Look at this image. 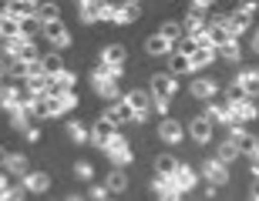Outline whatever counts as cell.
I'll list each match as a JSON object with an SVG mask.
<instances>
[{"label":"cell","mask_w":259,"mask_h":201,"mask_svg":"<svg viewBox=\"0 0 259 201\" xmlns=\"http://www.w3.org/2000/svg\"><path fill=\"white\" fill-rule=\"evenodd\" d=\"M175 91H179V81H175L172 74H155L152 81H148V94H152V111L155 114H165V111H168Z\"/></svg>","instance_id":"cell-1"},{"label":"cell","mask_w":259,"mask_h":201,"mask_svg":"<svg viewBox=\"0 0 259 201\" xmlns=\"http://www.w3.org/2000/svg\"><path fill=\"white\" fill-rule=\"evenodd\" d=\"M101 151H105V158L111 161V168H121V171H125L128 164H132V158H135L132 144H128V138H125L121 131H118L115 138H111V141H108L105 148H101Z\"/></svg>","instance_id":"cell-2"},{"label":"cell","mask_w":259,"mask_h":201,"mask_svg":"<svg viewBox=\"0 0 259 201\" xmlns=\"http://www.w3.org/2000/svg\"><path fill=\"white\" fill-rule=\"evenodd\" d=\"M138 17H142V4H135V0H128V4H105L108 24H132Z\"/></svg>","instance_id":"cell-3"},{"label":"cell","mask_w":259,"mask_h":201,"mask_svg":"<svg viewBox=\"0 0 259 201\" xmlns=\"http://www.w3.org/2000/svg\"><path fill=\"white\" fill-rule=\"evenodd\" d=\"M40 34L51 40V47L58 50V54L71 47V34H67V27H64V20H61V17L58 20H44V24H40Z\"/></svg>","instance_id":"cell-4"},{"label":"cell","mask_w":259,"mask_h":201,"mask_svg":"<svg viewBox=\"0 0 259 201\" xmlns=\"http://www.w3.org/2000/svg\"><path fill=\"white\" fill-rule=\"evenodd\" d=\"M168 181H172V188H175L179 194H189V191L195 188V181H199V174H195L192 164H182V161H179V168L168 174Z\"/></svg>","instance_id":"cell-5"},{"label":"cell","mask_w":259,"mask_h":201,"mask_svg":"<svg viewBox=\"0 0 259 201\" xmlns=\"http://www.w3.org/2000/svg\"><path fill=\"white\" fill-rule=\"evenodd\" d=\"M202 178L209 181L212 191H215V188H226V184H229V168L222 161H215V158H209V161L202 164Z\"/></svg>","instance_id":"cell-6"},{"label":"cell","mask_w":259,"mask_h":201,"mask_svg":"<svg viewBox=\"0 0 259 201\" xmlns=\"http://www.w3.org/2000/svg\"><path fill=\"white\" fill-rule=\"evenodd\" d=\"M189 94L195 97V101H215V94H219V81H212V77H195L192 87H189Z\"/></svg>","instance_id":"cell-7"},{"label":"cell","mask_w":259,"mask_h":201,"mask_svg":"<svg viewBox=\"0 0 259 201\" xmlns=\"http://www.w3.org/2000/svg\"><path fill=\"white\" fill-rule=\"evenodd\" d=\"M101 117H105V121H111V124H115L118 131H121V127H125V124H132V111H128L125 97H121L118 104H108L105 111H101Z\"/></svg>","instance_id":"cell-8"},{"label":"cell","mask_w":259,"mask_h":201,"mask_svg":"<svg viewBox=\"0 0 259 201\" xmlns=\"http://www.w3.org/2000/svg\"><path fill=\"white\" fill-rule=\"evenodd\" d=\"M51 188V174L48 171H27L20 178V191H34V194H44Z\"/></svg>","instance_id":"cell-9"},{"label":"cell","mask_w":259,"mask_h":201,"mask_svg":"<svg viewBox=\"0 0 259 201\" xmlns=\"http://www.w3.org/2000/svg\"><path fill=\"white\" fill-rule=\"evenodd\" d=\"M115 134H118V127L111 124V121H105V117H98L95 124H91V141H88V144H95V148H105V144L111 141Z\"/></svg>","instance_id":"cell-10"},{"label":"cell","mask_w":259,"mask_h":201,"mask_svg":"<svg viewBox=\"0 0 259 201\" xmlns=\"http://www.w3.org/2000/svg\"><path fill=\"white\" fill-rule=\"evenodd\" d=\"M158 138H162L165 144H182V138H185V127L175 121V117H162L158 121Z\"/></svg>","instance_id":"cell-11"},{"label":"cell","mask_w":259,"mask_h":201,"mask_svg":"<svg viewBox=\"0 0 259 201\" xmlns=\"http://www.w3.org/2000/svg\"><path fill=\"white\" fill-rule=\"evenodd\" d=\"M232 84L239 87L242 97H249V101L259 97V74H256V67H252V71H239V77H236Z\"/></svg>","instance_id":"cell-12"},{"label":"cell","mask_w":259,"mask_h":201,"mask_svg":"<svg viewBox=\"0 0 259 201\" xmlns=\"http://www.w3.org/2000/svg\"><path fill=\"white\" fill-rule=\"evenodd\" d=\"M229 111H232V121H236V124H242V127H246V124H252V121L259 117L256 101H249V97H242L239 104H232Z\"/></svg>","instance_id":"cell-13"},{"label":"cell","mask_w":259,"mask_h":201,"mask_svg":"<svg viewBox=\"0 0 259 201\" xmlns=\"http://www.w3.org/2000/svg\"><path fill=\"white\" fill-rule=\"evenodd\" d=\"M77 17H81V24H98V20H105V4L101 0H81Z\"/></svg>","instance_id":"cell-14"},{"label":"cell","mask_w":259,"mask_h":201,"mask_svg":"<svg viewBox=\"0 0 259 201\" xmlns=\"http://www.w3.org/2000/svg\"><path fill=\"white\" fill-rule=\"evenodd\" d=\"M4 14L14 17V20H34L37 17V4H34V0H14V4L4 7Z\"/></svg>","instance_id":"cell-15"},{"label":"cell","mask_w":259,"mask_h":201,"mask_svg":"<svg viewBox=\"0 0 259 201\" xmlns=\"http://www.w3.org/2000/svg\"><path fill=\"white\" fill-rule=\"evenodd\" d=\"M202 117H205V121H209L212 127H215V124L236 127V121H232V111H229V107H226V104H215V101H212V104L205 107V114H202Z\"/></svg>","instance_id":"cell-16"},{"label":"cell","mask_w":259,"mask_h":201,"mask_svg":"<svg viewBox=\"0 0 259 201\" xmlns=\"http://www.w3.org/2000/svg\"><path fill=\"white\" fill-rule=\"evenodd\" d=\"M0 168L7 174H14V178H24V174L30 171V161H27V154H4Z\"/></svg>","instance_id":"cell-17"},{"label":"cell","mask_w":259,"mask_h":201,"mask_svg":"<svg viewBox=\"0 0 259 201\" xmlns=\"http://www.w3.org/2000/svg\"><path fill=\"white\" fill-rule=\"evenodd\" d=\"M185 131H189V138H192L195 144H209V141H212V124H209V121H205L202 114H199V117H192Z\"/></svg>","instance_id":"cell-18"},{"label":"cell","mask_w":259,"mask_h":201,"mask_svg":"<svg viewBox=\"0 0 259 201\" xmlns=\"http://www.w3.org/2000/svg\"><path fill=\"white\" fill-rule=\"evenodd\" d=\"M145 50H148L152 57H172V54H175V44H168L162 34H152V37L145 40Z\"/></svg>","instance_id":"cell-19"},{"label":"cell","mask_w":259,"mask_h":201,"mask_svg":"<svg viewBox=\"0 0 259 201\" xmlns=\"http://www.w3.org/2000/svg\"><path fill=\"white\" fill-rule=\"evenodd\" d=\"M125 60H128L125 44H108L101 50V64H108V67H125Z\"/></svg>","instance_id":"cell-20"},{"label":"cell","mask_w":259,"mask_h":201,"mask_svg":"<svg viewBox=\"0 0 259 201\" xmlns=\"http://www.w3.org/2000/svg\"><path fill=\"white\" fill-rule=\"evenodd\" d=\"M40 67H44L48 77H58L64 71V57H61L58 50H48V54H40Z\"/></svg>","instance_id":"cell-21"},{"label":"cell","mask_w":259,"mask_h":201,"mask_svg":"<svg viewBox=\"0 0 259 201\" xmlns=\"http://www.w3.org/2000/svg\"><path fill=\"white\" fill-rule=\"evenodd\" d=\"M64 131H67V138H71L74 144H88V141H91V127L81 124V121H74V117L64 124Z\"/></svg>","instance_id":"cell-22"},{"label":"cell","mask_w":259,"mask_h":201,"mask_svg":"<svg viewBox=\"0 0 259 201\" xmlns=\"http://www.w3.org/2000/svg\"><path fill=\"white\" fill-rule=\"evenodd\" d=\"M105 188L111 194H121L128 188V174L121 171V168H111V171H108V178H105Z\"/></svg>","instance_id":"cell-23"},{"label":"cell","mask_w":259,"mask_h":201,"mask_svg":"<svg viewBox=\"0 0 259 201\" xmlns=\"http://www.w3.org/2000/svg\"><path fill=\"white\" fill-rule=\"evenodd\" d=\"M95 91H98V97H105V101H111V104H118L121 101V84L118 81H105V84H95Z\"/></svg>","instance_id":"cell-24"},{"label":"cell","mask_w":259,"mask_h":201,"mask_svg":"<svg viewBox=\"0 0 259 201\" xmlns=\"http://www.w3.org/2000/svg\"><path fill=\"white\" fill-rule=\"evenodd\" d=\"M158 34H162L168 44H179V40L185 37V34H182V24H179V20H165L162 27H158Z\"/></svg>","instance_id":"cell-25"},{"label":"cell","mask_w":259,"mask_h":201,"mask_svg":"<svg viewBox=\"0 0 259 201\" xmlns=\"http://www.w3.org/2000/svg\"><path fill=\"white\" fill-rule=\"evenodd\" d=\"M215 57H222V60H229V64H236V60L242 57L239 40H229V44H222V47H215Z\"/></svg>","instance_id":"cell-26"},{"label":"cell","mask_w":259,"mask_h":201,"mask_svg":"<svg viewBox=\"0 0 259 201\" xmlns=\"http://www.w3.org/2000/svg\"><path fill=\"white\" fill-rule=\"evenodd\" d=\"M236 158H239V151H236V144H232L229 138H226V141H219V151H215V161H222L226 168H229V164L236 161Z\"/></svg>","instance_id":"cell-27"},{"label":"cell","mask_w":259,"mask_h":201,"mask_svg":"<svg viewBox=\"0 0 259 201\" xmlns=\"http://www.w3.org/2000/svg\"><path fill=\"white\" fill-rule=\"evenodd\" d=\"M168 74H172V77L192 74V60H189V57H182V54H172V64H168Z\"/></svg>","instance_id":"cell-28"},{"label":"cell","mask_w":259,"mask_h":201,"mask_svg":"<svg viewBox=\"0 0 259 201\" xmlns=\"http://www.w3.org/2000/svg\"><path fill=\"white\" fill-rule=\"evenodd\" d=\"M175 168H179V158H172V154H158L155 158V174H172Z\"/></svg>","instance_id":"cell-29"},{"label":"cell","mask_w":259,"mask_h":201,"mask_svg":"<svg viewBox=\"0 0 259 201\" xmlns=\"http://www.w3.org/2000/svg\"><path fill=\"white\" fill-rule=\"evenodd\" d=\"M10 127H14V131H27V127H34L30 124V117H27V111H17V114H10Z\"/></svg>","instance_id":"cell-30"},{"label":"cell","mask_w":259,"mask_h":201,"mask_svg":"<svg viewBox=\"0 0 259 201\" xmlns=\"http://www.w3.org/2000/svg\"><path fill=\"white\" fill-rule=\"evenodd\" d=\"M212 7H215L212 0H192V4H189V14H195V17H209Z\"/></svg>","instance_id":"cell-31"},{"label":"cell","mask_w":259,"mask_h":201,"mask_svg":"<svg viewBox=\"0 0 259 201\" xmlns=\"http://www.w3.org/2000/svg\"><path fill=\"white\" fill-rule=\"evenodd\" d=\"M74 178H81V181H91V178H95V164H91V161H77V164H74Z\"/></svg>","instance_id":"cell-32"},{"label":"cell","mask_w":259,"mask_h":201,"mask_svg":"<svg viewBox=\"0 0 259 201\" xmlns=\"http://www.w3.org/2000/svg\"><path fill=\"white\" fill-rule=\"evenodd\" d=\"M88 201H111V191H108L105 184H91V194H88Z\"/></svg>","instance_id":"cell-33"},{"label":"cell","mask_w":259,"mask_h":201,"mask_svg":"<svg viewBox=\"0 0 259 201\" xmlns=\"http://www.w3.org/2000/svg\"><path fill=\"white\" fill-rule=\"evenodd\" d=\"M0 201H24V191H20V188H4V191H0Z\"/></svg>","instance_id":"cell-34"},{"label":"cell","mask_w":259,"mask_h":201,"mask_svg":"<svg viewBox=\"0 0 259 201\" xmlns=\"http://www.w3.org/2000/svg\"><path fill=\"white\" fill-rule=\"evenodd\" d=\"M155 201H182V194H179V191H165V194H158Z\"/></svg>","instance_id":"cell-35"},{"label":"cell","mask_w":259,"mask_h":201,"mask_svg":"<svg viewBox=\"0 0 259 201\" xmlns=\"http://www.w3.org/2000/svg\"><path fill=\"white\" fill-rule=\"evenodd\" d=\"M24 138H27V141H40V131H37V127H27V131H24Z\"/></svg>","instance_id":"cell-36"},{"label":"cell","mask_w":259,"mask_h":201,"mask_svg":"<svg viewBox=\"0 0 259 201\" xmlns=\"http://www.w3.org/2000/svg\"><path fill=\"white\" fill-rule=\"evenodd\" d=\"M7 64H10L7 57H0V81H7Z\"/></svg>","instance_id":"cell-37"},{"label":"cell","mask_w":259,"mask_h":201,"mask_svg":"<svg viewBox=\"0 0 259 201\" xmlns=\"http://www.w3.org/2000/svg\"><path fill=\"white\" fill-rule=\"evenodd\" d=\"M246 158H249V164H259V144H256V148H252L249 154H246Z\"/></svg>","instance_id":"cell-38"},{"label":"cell","mask_w":259,"mask_h":201,"mask_svg":"<svg viewBox=\"0 0 259 201\" xmlns=\"http://www.w3.org/2000/svg\"><path fill=\"white\" fill-rule=\"evenodd\" d=\"M249 201H259V181H252V191H249Z\"/></svg>","instance_id":"cell-39"},{"label":"cell","mask_w":259,"mask_h":201,"mask_svg":"<svg viewBox=\"0 0 259 201\" xmlns=\"http://www.w3.org/2000/svg\"><path fill=\"white\" fill-rule=\"evenodd\" d=\"M249 174H252V181H259V164H249Z\"/></svg>","instance_id":"cell-40"},{"label":"cell","mask_w":259,"mask_h":201,"mask_svg":"<svg viewBox=\"0 0 259 201\" xmlns=\"http://www.w3.org/2000/svg\"><path fill=\"white\" fill-rule=\"evenodd\" d=\"M249 44H252V50H256V54H259V30H256V34H252V40H249Z\"/></svg>","instance_id":"cell-41"},{"label":"cell","mask_w":259,"mask_h":201,"mask_svg":"<svg viewBox=\"0 0 259 201\" xmlns=\"http://www.w3.org/2000/svg\"><path fill=\"white\" fill-rule=\"evenodd\" d=\"M7 87H10L7 81H0V101H4V97H7Z\"/></svg>","instance_id":"cell-42"},{"label":"cell","mask_w":259,"mask_h":201,"mask_svg":"<svg viewBox=\"0 0 259 201\" xmlns=\"http://www.w3.org/2000/svg\"><path fill=\"white\" fill-rule=\"evenodd\" d=\"M67 201H88L84 194H67Z\"/></svg>","instance_id":"cell-43"},{"label":"cell","mask_w":259,"mask_h":201,"mask_svg":"<svg viewBox=\"0 0 259 201\" xmlns=\"http://www.w3.org/2000/svg\"><path fill=\"white\" fill-rule=\"evenodd\" d=\"M256 74H259V67H256Z\"/></svg>","instance_id":"cell-44"},{"label":"cell","mask_w":259,"mask_h":201,"mask_svg":"<svg viewBox=\"0 0 259 201\" xmlns=\"http://www.w3.org/2000/svg\"><path fill=\"white\" fill-rule=\"evenodd\" d=\"M111 201H115V198H111Z\"/></svg>","instance_id":"cell-45"}]
</instances>
